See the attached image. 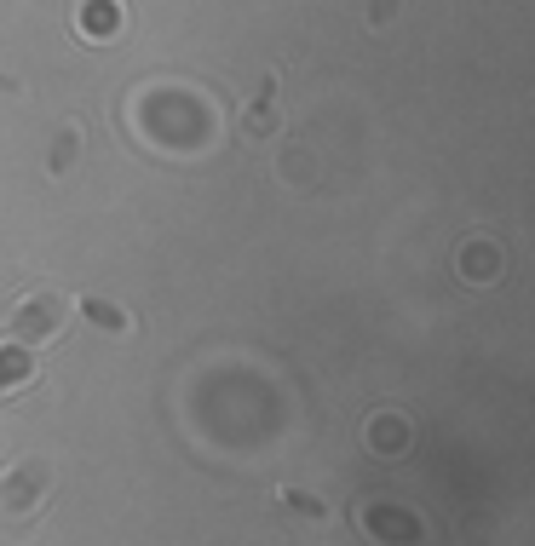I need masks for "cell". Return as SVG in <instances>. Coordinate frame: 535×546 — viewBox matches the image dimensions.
I'll return each instance as SVG.
<instances>
[{"label": "cell", "mask_w": 535, "mask_h": 546, "mask_svg": "<svg viewBox=\"0 0 535 546\" xmlns=\"http://www.w3.org/2000/svg\"><path fill=\"white\" fill-rule=\"evenodd\" d=\"M64 322H70V305L58 294H47V288H29L24 299H18V311L6 317V334L18 345H47L64 334Z\"/></svg>", "instance_id": "obj_1"}, {"label": "cell", "mask_w": 535, "mask_h": 546, "mask_svg": "<svg viewBox=\"0 0 535 546\" xmlns=\"http://www.w3.org/2000/svg\"><path fill=\"white\" fill-rule=\"evenodd\" d=\"M47 489H52L47 460H18V466L0 478V512H6L12 524H35V512H41V501H47Z\"/></svg>", "instance_id": "obj_2"}, {"label": "cell", "mask_w": 535, "mask_h": 546, "mask_svg": "<svg viewBox=\"0 0 535 546\" xmlns=\"http://www.w3.org/2000/svg\"><path fill=\"white\" fill-rule=\"evenodd\" d=\"M29 386H35V357H29L24 345H0V397L29 391Z\"/></svg>", "instance_id": "obj_3"}, {"label": "cell", "mask_w": 535, "mask_h": 546, "mask_svg": "<svg viewBox=\"0 0 535 546\" xmlns=\"http://www.w3.org/2000/svg\"><path fill=\"white\" fill-rule=\"evenodd\" d=\"M369 443L380 449V455L403 449V443H409V420H403V414H380V420H374V432H369Z\"/></svg>", "instance_id": "obj_4"}, {"label": "cell", "mask_w": 535, "mask_h": 546, "mask_svg": "<svg viewBox=\"0 0 535 546\" xmlns=\"http://www.w3.org/2000/svg\"><path fill=\"white\" fill-rule=\"evenodd\" d=\"M81 317L104 322V328H127V311H110V305H98V299H81Z\"/></svg>", "instance_id": "obj_5"}]
</instances>
